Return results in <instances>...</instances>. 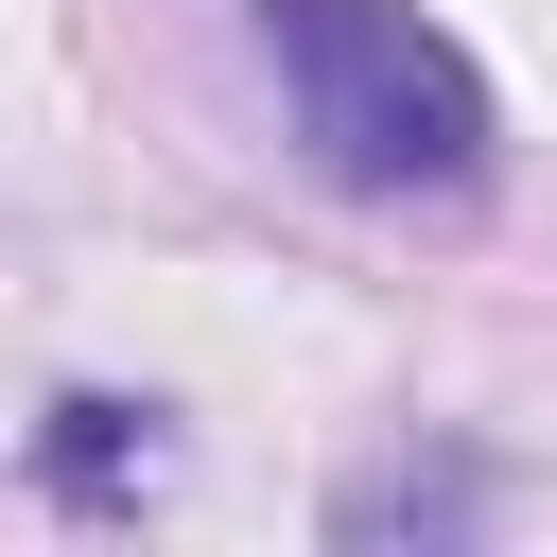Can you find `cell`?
I'll return each mask as SVG.
<instances>
[{"label": "cell", "instance_id": "obj_1", "mask_svg": "<svg viewBox=\"0 0 557 557\" xmlns=\"http://www.w3.org/2000/svg\"><path fill=\"white\" fill-rule=\"evenodd\" d=\"M261 70H278V104H296V139H313V174L331 191H383V209H453L470 174H487V70L418 17V0H261Z\"/></svg>", "mask_w": 557, "mask_h": 557}, {"label": "cell", "instance_id": "obj_2", "mask_svg": "<svg viewBox=\"0 0 557 557\" xmlns=\"http://www.w3.org/2000/svg\"><path fill=\"white\" fill-rule=\"evenodd\" d=\"M35 487H52L70 522H139V505L174 487V435H157V400H104V383H70V400L35 418Z\"/></svg>", "mask_w": 557, "mask_h": 557}, {"label": "cell", "instance_id": "obj_3", "mask_svg": "<svg viewBox=\"0 0 557 557\" xmlns=\"http://www.w3.org/2000/svg\"><path fill=\"white\" fill-rule=\"evenodd\" d=\"M470 505H487L470 470H418V453H400V470H366V487L331 505V540H400V522H418V540H470Z\"/></svg>", "mask_w": 557, "mask_h": 557}]
</instances>
